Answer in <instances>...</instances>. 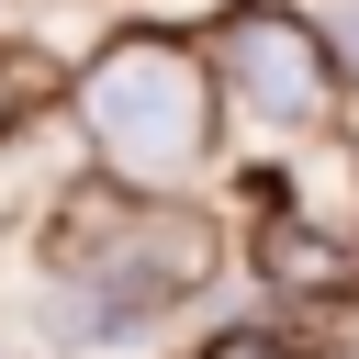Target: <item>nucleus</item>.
Wrapping results in <instances>:
<instances>
[{
  "mask_svg": "<svg viewBox=\"0 0 359 359\" xmlns=\"http://www.w3.org/2000/svg\"><path fill=\"white\" fill-rule=\"evenodd\" d=\"M213 359H303V348H269V337H224Z\"/></svg>",
  "mask_w": 359,
  "mask_h": 359,
  "instance_id": "obj_4",
  "label": "nucleus"
},
{
  "mask_svg": "<svg viewBox=\"0 0 359 359\" xmlns=\"http://www.w3.org/2000/svg\"><path fill=\"white\" fill-rule=\"evenodd\" d=\"M0 101H11V67H0ZM0 123H11V112H0Z\"/></svg>",
  "mask_w": 359,
  "mask_h": 359,
  "instance_id": "obj_5",
  "label": "nucleus"
},
{
  "mask_svg": "<svg viewBox=\"0 0 359 359\" xmlns=\"http://www.w3.org/2000/svg\"><path fill=\"white\" fill-rule=\"evenodd\" d=\"M258 258H269L280 280H303V292H325V280H337V247H325V236H303L292 213H269V236H258Z\"/></svg>",
  "mask_w": 359,
  "mask_h": 359,
  "instance_id": "obj_3",
  "label": "nucleus"
},
{
  "mask_svg": "<svg viewBox=\"0 0 359 359\" xmlns=\"http://www.w3.org/2000/svg\"><path fill=\"white\" fill-rule=\"evenodd\" d=\"M79 135H90L135 191L180 180V168L202 157V135H213V112H202V67H191L168 34H123V45L79 79Z\"/></svg>",
  "mask_w": 359,
  "mask_h": 359,
  "instance_id": "obj_1",
  "label": "nucleus"
},
{
  "mask_svg": "<svg viewBox=\"0 0 359 359\" xmlns=\"http://www.w3.org/2000/svg\"><path fill=\"white\" fill-rule=\"evenodd\" d=\"M224 79L258 123H292V135L337 112V67H325L314 22H292V11H236L224 22Z\"/></svg>",
  "mask_w": 359,
  "mask_h": 359,
  "instance_id": "obj_2",
  "label": "nucleus"
}]
</instances>
